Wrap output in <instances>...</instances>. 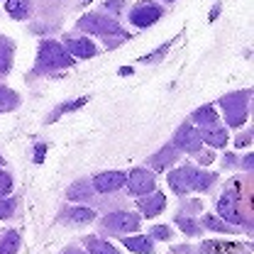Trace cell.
Here are the masks:
<instances>
[{
  "mask_svg": "<svg viewBox=\"0 0 254 254\" xmlns=\"http://www.w3.org/2000/svg\"><path fill=\"white\" fill-rule=\"evenodd\" d=\"M222 108H225V120H227V125L240 127L245 123V118H247V105L242 103L240 93L227 95V98L222 100Z\"/></svg>",
  "mask_w": 254,
  "mask_h": 254,
  "instance_id": "6",
  "label": "cell"
},
{
  "mask_svg": "<svg viewBox=\"0 0 254 254\" xmlns=\"http://www.w3.org/2000/svg\"><path fill=\"white\" fill-rule=\"evenodd\" d=\"M203 220H205V225H208L210 230H215V232H230V227H227L225 222H220L218 218H213V215H205Z\"/></svg>",
  "mask_w": 254,
  "mask_h": 254,
  "instance_id": "25",
  "label": "cell"
},
{
  "mask_svg": "<svg viewBox=\"0 0 254 254\" xmlns=\"http://www.w3.org/2000/svg\"><path fill=\"white\" fill-rule=\"evenodd\" d=\"M15 213V200H10V198H0V220H5V218H10Z\"/></svg>",
  "mask_w": 254,
  "mask_h": 254,
  "instance_id": "24",
  "label": "cell"
},
{
  "mask_svg": "<svg viewBox=\"0 0 254 254\" xmlns=\"http://www.w3.org/2000/svg\"><path fill=\"white\" fill-rule=\"evenodd\" d=\"M193 120L203 127V129H208V127H218V113H215L210 105H205V108H200V110L193 113Z\"/></svg>",
  "mask_w": 254,
  "mask_h": 254,
  "instance_id": "13",
  "label": "cell"
},
{
  "mask_svg": "<svg viewBox=\"0 0 254 254\" xmlns=\"http://www.w3.org/2000/svg\"><path fill=\"white\" fill-rule=\"evenodd\" d=\"M200 142H203L200 139V132L190 125L179 127V132L174 137V147L176 149H184V152H198L200 149Z\"/></svg>",
  "mask_w": 254,
  "mask_h": 254,
  "instance_id": "8",
  "label": "cell"
},
{
  "mask_svg": "<svg viewBox=\"0 0 254 254\" xmlns=\"http://www.w3.org/2000/svg\"><path fill=\"white\" fill-rule=\"evenodd\" d=\"M44 154H47V147H42V144H39V147H37V152H34V161L39 164V161H42V157H44Z\"/></svg>",
  "mask_w": 254,
  "mask_h": 254,
  "instance_id": "29",
  "label": "cell"
},
{
  "mask_svg": "<svg viewBox=\"0 0 254 254\" xmlns=\"http://www.w3.org/2000/svg\"><path fill=\"white\" fill-rule=\"evenodd\" d=\"M66 52L71 57H78V59H91L95 54V44L91 39H68L66 42Z\"/></svg>",
  "mask_w": 254,
  "mask_h": 254,
  "instance_id": "12",
  "label": "cell"
},
{
  "mask_svg": "<svg viewBox=\"0 0 254 254\" xmlns=\"http://www.w3.org/2000/svg\"><path fill=\"white\" fill-rule=\"evenodd\" d=\"M64 254H86V252H81V250H76V247H68V250H64Z\"/></svg>",
  "mask_w": 254,
  "mask_h": 254,
  "instance_id": "30",
  "label": "cell"
},
{
  "mask_svg": "<svg viewBox=\"0 0 254 254\" xmlns=\"http://www.w3.org/2000/svg\"><path fill=\"white\" fill-rule=\"evenodd\" d=\"M88 254H120L113 245H108V242H103V240H95L91 237L88 240Z\"/></svg>",
  "mask_w": 254,
  "mask_h": 254,
  "instance_id": "20",
  "label": "cell"
},
{
  "mask_svg": "<svg viewBox=\"0 0 254 254\" xmlns=\"http://www.w3.org/2000/svg\"><path fill=\"white\" fill-rule=\"evenodd\" d=\"M215 181V176L213 174H203V171H198V169H179V171H174L171 176H169V184H171V189L176 190L179 195L181 193H189V190H205L210 189V184Z\"/></svg>",
  "mask_w": 254,
  "mask_h": 254,
  "instance_id": "1",
  "label": "cell"
},
{
  "mask_svg": "<svg viewBox=\"0 0 254 254\" xmlns=\"http://www.w3.org/2000/svg\"><path fill=\"white\" fill-rule=\"evenodd\" d=\"M125 179L127 176L123 171H103V174H98L93 179V189L100 190V193H113V190L123 189Z\"/></svg>",
  "mask_w": 254,
  "mask_h": 254,
  "instance_id": "9",
  "label": "cell"
},
{
  "mask_svg": "<svg viewBox=\"0 0 254 254\" xmlns=\"http://www.w3.org/2000/svg\"><path fill=\"white\" fill-rule=\"evenodd\" d=\"M91 186L86 184V181H76L71 189L66 190V195H68V200H81V198H88L91 195Z\"/></svg>",
  "mask_w": 254,
  "mask_h": 254,
  "instance_id": "19",
  "label": "cell"
},
{
  "mask_svg": "<svg viewBox=\"0 0 254 254\" xmlns=\"http://www.w3.org/2000/svg\"><path fill=\"white\" fill-rule=\"evenodd\" d=\"M125 181H127L129 193H134V195H147V193H152L154 186H157L154 174H152V171H147V169H134Z\"/></svg>",
  "mask_w": 254,
  "mask_h": 254,
  "instance_id": "5",
  "label": "cell"
},
{
  "mask_svg": "<svg viewBox=\"0 0 254 254\" xmlns=\"http://www.w3.org/2000/svg\"><path fill=\"white\" fill-rule=\"evenodd\" d=\"M0 164H2V157H0Z\"/></svg>",
  "mask_w": 254,
  "mask_h": 254,
  "instance_id": "31",
  "label": "cell"
},
{
  "mask_svg": "<svg viewBox=\"0 0 254 254\" xmlns=\"http://www.w3.org/2000/svg\"><path fill=\"white\" fill-rule=\"evenodd\" d=\"M152 235H154V237H159V240H169V237H171V232H169V227H164V225H161V227H154V230H152Z\"/></svg>",
  "mask_w": 254,
  "mask_h": 254,
  "instance_id": "28",
  "label": "cell"
},
{
  "mask_svg": "<svg viewBox=\"0 0 254 254\" xmlns=\"http://www.w3.org/2000/svg\"><path fill=\"white\" fill-rule=\"evenodd\" d=\"M176 225H179L186 235H195V232H198V225L190 220V218H181V215H179V218H176Z\"/></svg>",
  "mask_w": 254,
  "mask_h": 254,
  "instance_id": "23",
  "label": "cell"
},
{
  "mask_svg": "<svg viewBox=\"0 0 254 254\" xmlns=\"http://www.w3.org/2000/svg\"><path fill=\"white\" fill-rule=\"evenodd\" d=\"M5 10L15 17V20H22V17H27V0H7L5 2Z\"/></svg>",
  "mask_w": 254,
  "mask_h": 254,
  "instance_id": "18",
  "label": "cell"
},
{
  "mask_svg": "<svg viewBox=\"0 0 254 254\" xmlns=\"http://www.w3.org/2000/svg\"><path fill=\"white\" fill-rule=\"evenodd\" d=\"M17 105V95L12 93L10 88H0V108H15Z\"/></svg>",
  "mask_w": 254,
  "mask_h": 254,
  "instance_id": "22",
  "label": "cell"
},
{
  "mask_svg": "<svg viewBox=\"0 0 254 254\" xmlns=\"http://www.w3.org/2000/svg\"><path fill=\"white\" fill-rule=\"evenodd\" d=\"M78 27L93 34H123V27L105 15H86L78 20Z\"/></svg>",
  "mask_w": 254,
  "mask_h": 254,
  "instance_id": "3",
  "label": "cell"
},
{
  "mask_svg": "<svg viewBox=\"0 0 254 254\" xmlns=\"http://www.w3.org/2000/svg\"><path fill=\"white\" fill-rule=\"evenodd\" d=\"M176 157H179V152H176V147H164L159 154H154V157L149 159V164L154 166V169H166L171 161H176Z\"/></svg>",
  "mask_w": 254,
  "mask_h": 254,
  "instance_id": "15",
  "label": "cell"
},
{
  "mask_svg": "<svg viewBox=\"0 0 254 254\" xmlns=\"http://www.w3.org/2000/svg\"><path fill=\"white\" fill-rule=\"evenodd\" d=\"M200 139L208 142L210 147H225V142H227V132L220 129V127H208V129L200 132Z\"/></svg>",
  "mask_w": 254,
  "mask_h": 254,
  "instance_id": "16",
  "label": "cell"
},
{
  "mask_svg": "<svg viewBox=\"0 0 254 254\" xmlns=\"http://www.w3.org/2000/svg\"><path fill=\"white\" fill-rule=\"evenodd\" d=\"M17 250H20V235L15 230H10L5 235V240L0 242V254H15Z\"/></svg>",
  "mask_w": 254,
  "mask_h": 254,
  "instance_id": "17",
  "label": "cell"
},
{
  "mask_svg": "<svg viewBox=\"0 0 254 254\" xmlns=\"http://www.w3.org/2000/svg\"><path fill=\"white\" fill-rule=\"evenodd\" d=\"M164 208H166V198H164V193L142 195V200H139V210H142L144 218H154V215H159Z\"/></svg>",
  "mask_w": 254,
  "mask_h": 254,
  "instance_id": "11",
  "label": "cell"
},
{
  "mask_svg": "<svg viewBox=\"0 0 254 254\" xmlns=\"http://www.w3.org/2000/svg\"><path fill=\"white\" fill-rule=\"evenodd\" d=\"M12 189V179H10V174H5V171H0V198H5L7 193Z\"/></svg>",
  "mask_w": 254,
  "mask_h": 254,
  "instance_id": "26",
  "label": "cell"
},
{
  "mask_svg": "<svg viewBox=\"0 0 254 254\" xmlns=\"http://www.w3.org/2000/svg\"><path fill=\"white\" fill-rule=\"evenodd\" d=\"M159 17H161V7L154 5V2H139L129 12V22L134 27H149V25L157 22Z\"/></svg>",
  "mask_w": 254,
  "mask_h": 254,
  "instance_id": "4",
  "label": "cell"
},
{
  "mask_svg": "<svg viewBox=\"0 0 254 254\" xmlns=\"http://www.w3.org/2000/svg\"><path fill=\"white\" fill-rule=\"evenodd\" d=\"M103 225L108 227V230H113V232H134L137 227H139V218L134 215V213H125V210H120V213H110Z\"/></svg>",
  "mask_w": 254,
  "mask_h": 254,
  "instance_id": "7",
  "label": "cell"
},
{
  "mask_svg": "<svg viewBox=\"0 0 254 254\" xmlns=\"http://www.w3.org/2000/svg\"><path fill=\"white\" fill-rule=\"evenodd\" d=\"M10 62H12V57H10V49L0 47V73H5V71L10 68Z\"/></svg>",
  "mask_w": 254,
  "mask_h": 254,
  "instance_id": "27",
  "label": "cell"
},
{
  "mask_svg": "<svg viewBox=\"0 0 254 254\" xmlns=\"http://www.w3.org/2000/svg\"><path fill=\"white\" fill-rule=\"evenodd\" d=\"M123 242H125V247L129 252H137V254H152L154 252L152 242H149L147 237H142V235H137V237H125Z\"/></svg>",
  "mask_w": 254,
  "mask_h": 254,
  "instance_id": "14",
  "label": "cell"
},
{
  "mask_svg": "<svg viewBox=\"0 0 254 254\" xmlns=\"http://www.w3.org/2000/svg\"><path fill=\"white\" fill-rule=\"evenodd\" d=\"M218 213H220L225 220L235 222V225L242 222V215H240V210H237V198H235L232 190H227L225 195H220V200H218Z\"/></svg>",
  "mask_w": 254,
  "mask_h": 254,
  "instance_id": "10",
  "label": "cell"
},
{
  "mask_svg": "<svg viewBox=\"0 0 254 254\" xmlns=\"http://www.w3.org/2000/svg\"><path fill=\"white\" fill-rule=\"evenodd\" d=\"M39 64H44V66H49V68H66V66L73 64V59H71V54L64 49L59 42L47 39V42H42V47H39Z\"/></svg>",
  "mask_w": 254,
  "mask_h": 254,
  "instance_id": "2",
  "label": "cell"
},
{
  "mask_svg": "<svg viewBox=\"0 0 254 254\" xmlns=\"http://www.w3.org/2000/svg\"><path fill=\"white\" fill-rule=\"evenodd\" d=\"M68 220L71 222H91V220H95V213L91 208H73V210H68Z\"/></svg>",
  "mask_w": 254,
  "mask_h": 254,
  "instance_id": "21",
  "label": "cell"
}]
</instances>
